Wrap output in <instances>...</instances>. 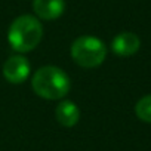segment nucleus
<instances>
[{
  "mask_svg": "<svg viewBox=\"0 0 151 151\" xmlns=\"http://www.w3.org/2000/svg\"><path fill=\"white\" fill-rule=\"evenodd\" d=\"M31 86L40 98L56 101L68 95L71 82L64 70L55 65H45L34 73Z\"/></svg>",
  "mask_w": 151,
  "mask_h": 151,
  "instance_id": "nucleus-1",
  "label": "nucleus"
},
{
  "mask_svg": "<svg viewBox=\"0 0 151 151\" xmlns=\"http://www.w3.org/2000/svg\"><path fill=\"white\" fill-rule=\"evenodd\" d=\"M43 37V25L33 15H21L9 27L8 42L18 53H27L39 46Z\"/></svg>",
  "mask_w": 151,
  "mask_h": 151,
  "instance_id": "nucleus-2",
  "label": "nucleus"
},
{
  "mask_svg": "<svg viewBox=\"0 0 151 151\" xmlns=\"http://www.w3.org/2000/svg\"><path fill=\"white\" fill-rule=\"evenodd\" d=\"M107 56L105 43L93 36H80L71 45V58L83 68H95Z\"/></svg>",
  "mask_w": 151,
  "mask_h": 151,
  "instance_id": "nucleus-3",
  "label": "nucleus"
},
{
  "mask_svg": "<svg viewBox=\"0 0 151 151\" xmlns=\"http://www.w3.org/2000/svg\"><path fill=\"white\" fill-rule=\"evenodd\" d=\"M30 61L21 53L9 56L3 65V76L5 79L12 85H21L24 83L30 76Z\"/></svg>",
  "mask_w": 151,
  "mask_h": 151,
  "instance_id": "nucleus-4",
  "label": "nucleus"
},
{
  "mask_svg": "<svg viewBox=\"0 0 151 151\" xmlns=\"http://www.w3.org/2000/svg\"><path fill=\"white\" fill-rule=\"evenodd\" d=\"M141 40L135 33H120L111 42V50L119 56H130L139 50Z\"/></svg>",
  "mask_w": 151,
  "mask_h": 151,
  "instance_id": "nucleus-5",
  "label": "nucleus"
},
{
  "mask_svg": "<svg viewBox=\"0 0 151 151\" xmlns=\"http://www.w3.org/2000/svg\"><path fill=\"white\" fill-rule=\"evenodd\" d=\"M34 14L45 21H53L59 18L65 11L64 0H33Z\"/></svg>",
  "mask_w": 151,
  "mask_h": 151,
  "instance_id": "nucleus-6",
  "label": "nucleus"
},
{
  "mask_svg": "<svg viewBox=\"0 0 151 151\" xmlns=\"http://www.w3.org/2000/svg\"><path fill=\"white\" fill-rule=\"evenodd\" d=\"M55 117L58 123L62 124L64 127H73L80 120V110L73 101L64 99L55 108Z\"/></svg>",
  "mask_w": 151,
  "mask_h": 151,
  "instance_id": "nucleus-7",
  "label": "nucleus"
},
{
  "mask_svg": "<svg viewBox=\"0 0 151 151\" xmlns=\"http://www.w3.org/2000/svg\"><path fill=\"white\" fill-rule=\"evenodd\" d=\"M135 113L139 120L151 123V95H145L135 105Z\"/></svg>",
  "mask_w": 151,
  "mask_h": 151,
  "instance_id": "nucleus-8",
  "label": "nucleus"
}]
</instances>
